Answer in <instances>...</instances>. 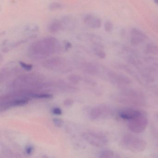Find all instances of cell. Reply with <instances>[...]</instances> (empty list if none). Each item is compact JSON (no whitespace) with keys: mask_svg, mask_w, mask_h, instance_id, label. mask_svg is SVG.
I'll return each mask as SVG.
<instances>
[{"mask_svg":"<svg viewBox=\"0 0 158 158\" xmlns=\"http://www.w3.org/2000/svg\"><path fill=\"white\" fill-rule=\"evenodd\" d=\"M48 81L40 74L31 73L21 75L9 82L8 87L15 90L38 92L47 90Z\"/></svg>","mask_w":158,"mask_h":158,"instance_id":"obj_1","label":"cell"},{"mask_svg":"<svg viewBox=\"0 0 158 158\" xmlns=\"http://www.w3.org/2000/svg\"><path fill=\"white\" fill-rule=\"evenodd\" d=\"M63 5L62 3L58 2H52L49 5V8L52 10L61 9Z\"/></svg>","mask_w":158,"mask_h":158,"instance_id":"obj_19","label":"cell"},{"mask_svg":"<svg viewBox=\"0 0 158 158\" xmlns=\"http://www.w3.org/2000/svg\"><path fill=\"white\" fill-rule=\"evenodd\" d=\"M33 151V148L32 147H29L26 150L27 153L28 154H31V152Z\"/></svg>","mask_w":158,"mask_h":158,"instance_id":"obj_24","label":"cell"},{"mask_svg":"<svg viewBox=\"0 0 158 158\" xmlns=\"http://www.w3.org/2000/svg\"><path fill=\"white\" fill-rule=\"evenodd\" d=\"M107 76L110 82L122 89L127 87L132 83V80L127 77L112 71H108Z\"/></svg>","mask_w":158,"mask_h":158,"instance_id":"obj_5","label":"cell"},{"mask_svg":"<svg viewBox=\"0 0 158 158\" xmlns=\"http://www.w3.org/2000/svg\"><path fill=\"white\" fill-rule=\"evenodd\" d=\"M94 53L96 56L100 59H103L106 57V54L103 45L100 43H96L93 48Z\"/></svg>","mask_w":158,"mask_h":158,"instance_id":"obj_14","label":"cell"},{"mask_svg":"<svg viewBox=\"0 0 158 158\" xmlns=\"http://www.w3.org/2000/svg\"><path fill=\"white\" fill-rule=\"evenodd\" d=\"M122 95L125 98L127 101H129L132 102H138L143 101L144 96L143 93L139 90L127 88L123 89Z\"/></svg>","mask_w":158,"mask_h":158,"instance_id":"obj_8","label":"cell"},{"mask_svg":"<svg viewBox=\"0 0 158 158\" xmlns=\"http://www.w3.org/2000/svg\"><path fill=\"white\" fill-rule=\"evenodd\" d=\"M80 68L84 73L89 74L97 75L100 72L99 67L93 63L84 62L80 64Z\"/></svg>","mask_w":158,"mask_h":158,"instance_id":"obj_11","label":"cell"},{"mask_svg":"<svg viewBox=\"0 0 158 158\" xmlns=\"http://www.w3.org/2000/svg\"><path fill=\"white\" fill-rule=\"evenodd\" d=\"M73 100L72 99H67L64 101V105H66V106H69V105H71L73 104Z\"/></svg>","mask_w":158,"mask_h":158,"instance_id":"obj_23","label":"cell"},{"mask_svg":"<svg viewBox=\"0 0 158 158\" xmlns=\"http://www.w3.org/2000/svg\"><path fill=\"white\" fill-rule=\"evenodd\" d=\"M122 143L125 148L134 152L142 151L146 147V143L144 140L129 134L124 136Z\"/></svg>","mask_w":158,"mask_h":158,"instance_id":"obj_4","label":"cell"},{"mask_svg":"<svg viewBox=\"0 0 158 158\" xmlns=\"http://www.w3.org/2000/svg\"><path fill=\"white\" fill-rule=\"evenodd\" d=\"M62 49L61 44L56 38L45 37L33 42L29 46L28 53L31 59L42 60L60 52Z\"/></svg>","mask_w":158,"mask_h":158,"instance_id":"obj_2","label":"cell"},{"mask_svg":"<svg viewBox=\"0 0 158 158\" xmlns=\"http://www.w3.org/2000/svg\"><path fill=\"white\" fill-rule=\"evenodd\" d=\"M52 113L53 114H56V115H60L62 113V112L60 108H55L52 110Z\"/></svg>","mask_w":158,"mask_h":158,"instance_id":"obj_21","label":"cell"},{"mask_svg":"<svg viewBox=\"0 0 158 158\" xmlns=\"http://www.w3.org/2000/svg\"><path fill=\"white\" fill-rule=\"evenodd\" d=\"M63 28V22L56 19L52 21L48 26V31L51 33H55L59 32Z\"/></svg>","mask_w":158,"mask_h":158,"instance_id":"obj_13","label":"cell"},{"mask_svg":"<svg viewBox=\"0 0 158 158\" xmlns=\"http://www.w3.org/2000/svg\"><path fill=\"white\" fill-rule=\"evenodd\" d=\"M20 64V66L23 68L27 71H30L32 70V68H33V65L31 64H29L20 61L19 62Z\"/></svg>","mask_w":158,"mask_h":158,"instance_id":"obj_20","label":"cell"},{"mask_svg":"<svg viewBox=\"0 0 158 158\" xmlns=\"http://www.w3.org/2000/svg\"><path fill=\"white\" fill-rule=\"evenodd\" d=\"M144 113L137 118L131 120L129 123V129L135 133H139L144 131L147 125V118Z\"/></svg>","mask_w":158,"mask_h":158,"instance_id":"obj_7","label":"cell"},{"mask_svg":"<svg viewBox=\"0 0 158 158\" xmlns=\"http://www.w3.org/2000/svg\"><path fill=\"white\" fill-rule=\"evenodd\" d=\"M114 156V152L110 150L102 151L99 154L100 158H112Z\"/></svg>","mask_w":158,"mask_h":158,"instance_id":"obj_16","label":"cell"},{"mask_svg":"<svg viewBox=\"0 0 158 158\" xmlns=\"http://www.w3.org/2000/svg\"><path fill=\"white\" fill-rule=\"evenodd\" d=\"M145 52L147 54L158 56V46L153 44H148L146 46Z\"/></svg>","mask_w":158,"mask_h":158,"instance_id":"obj_15","label":"cell"},{"mask_svg":"<svg viewBox=\"0 0 158 158\" xmlns=\"http://www.w3.org/2000/svg\"><path fill=\"white\" fill-rule=\"evenodd\" d=\"M82 77H81L80 76L78 75H72L69 77V80L71 83L76 85L80 83V81L82 80Z\"/></svg>","mask_w":158,"mask_h":158,"instance_id":"obj_17","label":"cell"},{"mask_svg":"<svg viewBox=\"0 0 158 158\" xmlns=\"http://www.w3.org/2000/svg\"><path fill=\"white\" fill-rule=\"evenodd\" d=\"M53 122H54V124L58 127H60L62 125V121L61 120H60L58 119H55L53 120Z\"/></svg>","mask_w":158,"mask_h":158,"instance_id":"obj_22","label":"cell"},{"mask_svg":"<svg viewBox=\"0 0 158 158\" xmlns=\"http://www.w3.org/2000/svg\"><path fill=\"white\" fill-rule=\"evenodd\" d=\"M42 65L48 70L62 73H67L73 70L71 63L65 58L55 57L45 60Z\"/></svg>","mask_w":158,"mask_h":158,"instance_id":"obj_3","label":"cell"},{"mask_svg":"<svg viewBox=\"0 0 158 158\" xmlns=\"http://www.w3.org/2000/svg\"><path fill=\"white\" fill-rule=\"evenodd\" d=\"M85 139L91 145L97 147H102L107 144L106 137L99 133L89 132L84 135Z\"/></svg>","mask_w":158,"mask_h":158,"instance_id":"obj_6","label":"cell"},{"mask_svg":"<svg viewBox=\"0 0 158 158\" xmlns=\"http://www.w3.org/2000/svg\"><path fill=\"white\" fill-rule=\"evenodd\" d=\"M84 22L87 26L91 28H99L102 25L101 20L98 16L90 14L85 15Z\"/></svg>","mask_w":158,"mask_h":158,"instance_id":"obj_12","label":"cell"},{"mask_svg":"<svg viewBox=\"0 0 158 158\" xmlns=\"http://www.w3.org/2000/svg\"><path fill=\"white\" fill-rule=\"evenodd\" d=\"M143 112L136 109L128 108L122 110L120 113V116L124 120H134L143 114Z\"/></svg>","mask_w":158,"mask_h":158,"instance_id":"obj_10","label":"cell"},{"mask_svg":"<svg viewBox=\"0 0 158 158\" xmlns=\"http://www.w3.org/2000/svg\"><path fill=\"white\" fill-rule=\"evenodd\" d=\"M113 28V24L110 21H106L104 24V29L107 33H110L111 32Z\"/></svg>","mask_w":158,"mask_h":158,"instance_id":"obj_18","label":"cell"},{"mask_svg":"<svg viewBox=\"0 0 158 158\" xmlns=\"http://www.w3.org/2000/svg\"><path fill=\"white\" fill-rule=\"evenodd\" d=\"M148 38L145 33L140 29L134 28L132 29L130 35V42L132 45L137 46L143 43Z\"/></svg>","mask_w":158,"mask_h":158,"instance_id":"obj_9","label":"cell"}]
</instances>
